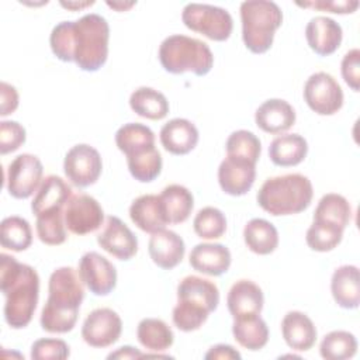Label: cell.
Listing matches in <instances>:
<instances>
[{
	"label": "cell",
	"instance_id": "cell-1",
	"mask_svg": "<svg viewBox=\"0 0 360 360\" xmlns=\"http://www.w3.org/2000/svg\"><path fill=\"white\" fill-rule=\"evenodd\" d=\"M110 25L96 13L76 21H60L52 28L49 45L62 62H75L84 72H97L108 58Z\"/></svg>",
	"mask_w": 360,
	"mask_h": 360
},
{
	"label": "cell",
	"instance_id": "cell-2",
	"mask_svg": "<svg viewBox=\"0 0 360 360\" xmlns=\"http://www.w3.org/2000/svg\"><path fill=\"white\" fill-rule=\"evenodd\" d=\"M0 288L6 297L4 319L13 329L25 328L37 309L39 298V276L34 267L0 255Z\"/></svg>",
	"mask_w": 360,
	"mask_h": 360
},
{
	"label": "cell",
	"instance_id": "cell-3",
	"mask_svg": "<svg viewBox=\"0 0 360 360\" xmlns=\"http://www.w3.org/2000/svg\"><path fill=\"white\" fill-rule=\"evenodd\" d=\"M84 298V284L79 270L63 266L52 271L48 283V300L41 311L39 323L45 332H70Z\"/></svg>",
	"mask_w": 360,
	"mask_h": 360
},
{
	"label": "cell",
	"instance_id": "cell-4",
	"mask_svg": "<svg viewBox=\"0 0 360 360\" xmlns=\"http://www.w3.org/2000/svg\"><path fill=\"white\" fill-rule=\"evenodd\" d=\"M311 180L300 173L267 179L257 191V204L271 215H292L307 210L312 201Z\"/></svg>",
	"mask_w": 360,
	"mask_h": 360
},
{
	"label": "cell",
	"instance_id": "cell-5",
	"mask_svg": "<svg viewBox=\"0 0 360 360\" xmlns=\"http://www.w3.org/2000/svg\"><path fill=\"white\" fill-rule=\"evenodd\" d=\"M159 60L169 73L181 75L191 72L197 76H204L212 69L214 55L201 39L174 34L162 41Z\"/></svg>",
	"mask_w": 360,
	"mask_h": 360
},
{
	"label": "cell",
	"instance_id": "cell-6",
	"mask_svg": "<svg viewBox=\"0 0 360 360\" xmlns=\"http://www.w3.org/2000/svg\"><path fill=\"white\" fill-rule=\"evenodd\" d=\"M240 21L245 46L253 53H264L283 22V11L274 1L248 0L240 4Z\"/></svg>",
	"mask_w": 360,
	"mask_h": 360
},
{
	"label": "cell",
	"instance_id": "cell-7",
	"mask_svg": "<svg viewBox=\"0 0 360 360\" xmlns=\"http://www.w3.org/2000/svg\"><path fill=\"white\" fill-rule=\"evenodd\" d=\"M183 24L212 41H226L233 30V20L228 10L204 3H188L181 11Z\"/></svg>",
	"mask_w": 360,
	"mask_h": 360
},
{
	"label": "cell",
	"instance_id": "cell-8",
	"mask_svg": "<svg viewBox=\"0 0 360 360\" xmlns=\"http://www.w3.org/2000/svg\"><path fill=\"white\" fill-rule=\"evenodd\" d=\"M44 166L38 156L22 153L15 156L6 174V187L11 197L25 200L31 197L41 186Z\"/></svg>",
	"mask_w": 360,
	"mask_h": 360
},
{
	"label": "cell",
	"instance_id": "cell-9",
	"mask_svg": "<svg viewBox=\"0 0 360 360\" xmlns=\"http://www.w3.org/2000/svg\"><path fill=\"white\" fill-rule=\"evenodd\" d=\"M304 100L319 115H333L343 105V90L326 72L311 75L304 84Z\"/></svg>",
	"mask_w": 360,
	"mask_h": 360
},
{
	"label": "cell",
	"instance_id": "cell-10",
	"mask_svg": "<svg viewBox=\"0 0 360 360\" xmlns=\"http://www.w3.org/2000/svg\"><path fill=\"white\" fill-rule=\"evenodd\" d=\"M103 170V160L98 150L87 143L72 146L63 160L66 179L76 187L84 188L94 184Z\"/></svg>",
	"mask_w": 360,
	"mask_h": 360
},
{
	"label": "cell",
	"instance_id": "cell-11",
	"mask_svg": "<svg viewBox=\"0 0 360 360\" xmlns=\"http://www.w3.org/2000/svg\"><path fill=\"white\" fill-rule=\"evenodd\" d=\"M104 221V211L98 201L84 193L75 194L65 205V224L75 235L97 231Z\"/></svg>",
	"mask_w": 360,
	"mask_h": 360
},
{
	"label": "cell",
	"instance_id": "cell-12",
	"mask_svg": "<svg viewBox=\"0 0 360 360\" xmlns=\"http://www.w3.org/2000/svg\"><path fill=\"white\" fill-rule=\"evenodd\" d=\"M122 332V321L111 308L91 311L82 326V338L91 347H108L114 345Z\"/></svg>",
	"mask_w": 360,
	"mask_h": 360
},
{
	"label": "cell",
	"instance_id": "cell-13",
	"mask_svg": "<svg viewBox=\"0 0 360 360\" xmlns=\"http://www.w3.org/2000/svg\"><path fill=\"white\" fill-rule=\"evenodd\" d=\"M79 274L94 295H108L117 285L115 266L97 252H87L80 257Z\"/></svg>",
	"mask_w": 360,
	"mask_h": 360
},
{
	"label": "cell",
	"instance_id": "cell-14",
	"mask_svg": "<svg viewBox=\"0 0 360 360\" xmlns=\"http://www.w3.org/2000/svg\"><path fill=\"white\" fill-rule=\"evenodd\" d=\"M97 243L118 260H129L138 252V239L118 217L110 215L104 229L97 235Z\"/></svg>",
	"mask_w": 360,
	"mask_h": 360
},
{
	"label": "cell",
	"instance_id": "cell-15",
	"mask_svg": "<svg viewBox=\"0 0 360 360\" xmlns=\"http://www.w3.org/2000/svg\"><path fill=\"white\" fill-rule=\"evenodd\" d=\"M256 179V165L239 159L226 156L218 167V183L224 193L239 197L246 194Z\"/></svg>",
	"mask_w": 360,
	"mask_h": 360
},
{
	"label": "cell",
	"instance_id": "cell-16",
	"mask_svg": "<svg viewBox=\"0 0 360 360\" xmlns=\"http://www.w3.org/2000/svg\"><path fill=\"white\" fill-rule=\"evenodd\" d=\"M305 38L309 48L319 56L332 55L342 44L343 31L339 22L330 17L318 15L308 21Z\"/></svg>",
	"mask_w": 360,
	"mask_h": 360
},
{
	"label": "cell",
	"instance_id": "cell-17",
	"mask_svg": "<svg viewBox=\"0 0 360 360\" xmlns=\"http://www.w3.org/2000/svg\"><path fill=\"white\" fill-rule=\"evenodd\" d=\"M148 252L152 262L158 267L172 270L183 260L186 245L181 236H179L174 231L162 229L152 233L148 243Z\"/></svg>",
	"mask_w": 360,
	"mask_h": 360
},
{
	"label": "cell",
	"instance_id": "cell-18",
	"mask_svg": "<svg viewBox=\"0 0 360 360\" xmlns=\"http://www.w3.org/2000/svg\"><path fill=\"white\" fill-rule=\"evenodd\" d=\"M198 138L197 127L186 118L170 120L159 132V139L165 150L177 156L191 152L197 146Z\"/></svg>",
	"mask_w": 360,
	"mask_h": 360
},
{
	"label": "cell",
	"instance_id": "cell-19",
	"mask_svg": "<svg viewBox=\"0 0 360 360\" xmlns=\"http://www.w3.org/2000/svg\"><path fill=\"white\" fill-rule=\"evenodd\" d=\"M231 252L222 243H198L188 256L190 266L202 274L221 276L231 266Z\"/></svg>",
	"mask_w": 360,
	"mask_h": 360
},
{
	"label": "cell",
	"instance_id": "cell-20",
	"mask_svg": "<svg viewBox=\"0 0 360 360\" xmlns=\"http://www.w3.org/2000/svg\"><path fill=\"white\" fill-rule=\"evenodd\" d=\"M256 125L267 134H283L295 122L292 105L281 98L266 100L255 112Z\"/></svg>",
	"mask_w": 360,
	"mask_h": 360
},
{
	"label": "cell",
	"instance_id": "cell-21",
	"mask_svg": "<svg viewBox=\"0 0 360 360\" xmlns=\"http://www.w3.org/2000/svg\"><path fill=\"white\" fill-rule=\"evenodd\" d=\"M129 218L141 231L148 233L159 232L169 224L160 197L155 194L135 198L129 207Z\"/></svg>",
	"mask_w": 360,
	"mask_h": 360
},
{
	"label": "cell",
	"instance_id": "cell-22",
	"mask_svg": "<svg viewBox=\"0 0 360 360\" xmlns=\"http://www.w3.org/2000/svg\"><path fill=\"white\" fill-rule=\"evenodd\" d=\"M263 304L264 295L262 288L246 278L233 283L226 295V305L232 318L260 314Z\"/></svg>",
	"mask_w": 360,
	"mask_h": 360
},
{
	"label": "cell",
	"instance_id": "cell-23",
	"mask_svg": "<svg viewBox=\"0 0 360 360\" xmlns=\"http://www.w3.org/2000/svg\"><path fill=\"white\" fill-rule=\"evenodd\" d=\"M177 301L200 307L211 314L219 304V290L207 278L187 276L177 285Z\"/></svg>",
	"mask_w": 360,
	"mask_h": 360
},
{
	"label": "cell",
	"instance_id": "cell-24",
	"mask_svg": "<svg viewBox=\"0 0 360 360\" xmlns=\"http://www.w3.org/2000/svg\"><path fill=\"white\" fill-rule=\"evenodd\" d=\"M281 333L288 347L297 352L309 350L316 342V328L301 311H290L281 321Z\"/></svg>",
	"mask_w": 360,
	"mask_h": 360
},
{
	"label": "cell",
	"instance_id": "cell-25",
	"mask_svg": "<svg viewBox=\"0 0 360 360\" xmlns=\"http://www.w3.org/2000/svg\"><path fill=\"white\" fill-rule=\"evenodd\" d=\"M70 197V186L62 177L51 174L42 180L31 202V210L35 214V217L49 211L63 210Z\"/></svg>",
	"mask_w": 360,
	"mask_h": 360
},
{
	"label": "cell",
	"instance_id": "cell-26",
	"mask_svg": "<svg viewBox=\"0 0 360 360\" xmlns=\"http://www.w3.org/2000/svg\"><path fill=\"white\" fill-rule=\"evenodd\" d=\"M330 292L335 302L345 309H354L360 304V276L353 264L338 267L330 280Z\"/></svg>",
	"mask_w": 360,
	"mask_h": 360
},
{
	"label": "cell",
	"instance_id": "cell-27",
	"mask_svg": "<svg viewBox=\"0 0 360 360\" xmlns=\"http://www.w3.org/2000/svg\"><path fill=\"white\" fill-rule=\"evenodd\" d=\"M308 153V143L300 134H281L269 146L270 160L280 167L300 165Z\"/></svg>",
	"mask_w": 360,
	"mask_h": 360
},
{
	"label": "cell",
	"instance_id": "cell-28",
	"mask_svg": "<svg viewBox=\"0 0 360 360\" xmlns=\"http://www.w3.org/2000/svg\"><path fill=\"white\" fill-rule=\"evenodd\" d=\"M232 333L242 347L252 352L263 349L269 340V328L260 314L233 318Z\"/></svg>",
	"mask_w": 360,
	"mask_h": 360
},
{
	"label": "cell",
	"instance_id": "cell-29",
	"mask_svg": "<svg viewBox=\"0 0 360 360\" xmlns=\"http://www.w3.org/2000/svg\"><path fill=\"white\" fill-rule=\"evenodd\" d=\"M117 148L128 158L155 148L153 131L141 122H128L115 132Z\"/></svg>",
	"mask_w": 360,
	"mask_h": 360
},
{
	"label": "cell",
	"instance_id": "cell-30",
	"mask_svg": "<svg viewBox=\"0 0 360 360\" xmlns=\"http://www.w3.org/2000/svg\"><path fill=\"white\" fill-rule=\"evenodd\" d=\"M243 239L249 250L262 256L273 253L278 246L276 226L263 218H253L245 225Z\"/></svg>",
	"mask_w": 360,
	"mask_h": 360
},
{
	"label": "cell",
	"instance_id": "cell-31",
	"mask_svg": "<svg viewBox=\"0 0 360 360\" xmlns=\"http://www.w3.org/2000/svg\"><path fill=\"white\" fill-rule=\"evenodd\" d=\"M169 224H181L188 219L194 198L191 191L180 184H169L159 194Z\"/></svg>",
	"mask_w": 360,
	"mask_h": 360
},
{
	"label": "cell",
	"instance_id": "cell-32",
	"mask_svg": "<svg viewBox=\"0 0 360 360\" xmlns=\"http://www.w3.org/2000/svg\"><path fill=\"white\" fill-rule=\"evenodd\" d=\"M129 107L139 117L148 120H163L169 112V101L163 93L152 87H138L129 96Z\"/></svg>",
	"mask_w": 360,
	"mask_h": 360
},
{
	"label": "cell",
	"instance_id": "cell-33",
	"mask_svg": "<svg viewBox=\"0 0 360 360\" xmlns=\"http://www.w3.org/2000/svg\"><path fill=\"white\" fill-rule=\"evenodd\" d=\"M138 342L150 352L167 350L173 342L174 335L170 326L158 318H145L136 328Z\"/></svg>",
	"mask_w": 360,
	"mask_h": 360
},
{
	"label": "cell",
	"instance_id": "cell-34",
	"mask_svg": "<svg viewBox=\"0 0 360 360\" xmlns=\"http://www.w3.org/2000/svg\"><path fill=\"white\" fill-rule=\"evenodd\" d=\"M352 219V207L349 201L336 193L325 194L314 212V221H325L345 229Z\"/></svg>",
	"mask_w": 360,
	"mask_h": 360
},
{
	"label": "cell",
	"instance_id": "cell-35",
	"mask_svg": "<svg viewBox=\"0 0 360 360\" xmlns=\"http://www.w3.org/2000/svg\"><path fill=\"white\" fill-rule=\"evenodd\" d=\"M0 243L4 249L13 252L27 250L32 243L30 222L17 215L4 218L0 226Z\"/></svg>",
	"mask_w": 360,
	"mask_h": 360
},
{
	"label": "cell",
	"instance_id": "cell-36",
	"mask_svg": "<svg viewBox=\"0 0 360 360\" xmlns=\"http://www.w3.org/2000/svg\"><path fill=\"white\" fill-rule=\"evenodd\" d=\"M356 352V336L347 330H332L323 336L319 345V353L326 360L352 359Z\"/></svg>",
	"mask_w": 360,
	"mask_h": 360
},
{
	"label": "cell",
	"instance_id": "cell-37",
	"mask_svg": "<svg viewBox=\"0 0 360 360\" xmlns=\"http://www.w3.org/2000/svg\"><path fill=\"white\" fill-rule=\"evenodd\" d=\"M35 229L42 243L49 246L62 245L68 236V228L65 224V208L38 215Z\"/></svg>",
	"mask_w": 360,
	"mask_h": 360
},
{
	"label": "cell",
	"instance_id": "cell-38",
	"mask_svg": "<svg viewBox=\"0 0 360 360\" xmlns=\"http://www.w3.org/2000/svg\"><path fill=\"white\" fill-rule=\"evenodd\" d=\"M225 149L226 156L245 159L256 165L262 153V143L253 132L246 129H238L228 136Z\"/></svg>",
	"mask_w": 360,
	"mask_h": 360
},
{
	"label": "cell",
	"instance_id": "cell-39",
	"mask_svg": "<svg viewBox=\"0 0 360 360\" xmlns=\"http://www.w3.org/2000/svg\"><path fill=\"white\" fill-rule=\"evenodd\" d=\"M343 231L345 229L330 222L314 221L307 231L305 240L315 252H330L342 242Z\"/></svg>",
	"mask_w": 360,
	"mask_h": 360
},
{
	"label": "cell",
	"instance_id": "cell-40",
	"mask_svg": "<svg viewBox=\"0 0 360 360\" xmlns=\"http://www.w3.org/2000/svg\"><path fill=\"white\" fill-rule=\"evenodd\" d=\"M162 155L156 148L127 158L131 176L141 183L153 181L162 172Z\"/></svg>",
	"mask_w": 360,
	"mask_h": 360
},
{
	"label": "cell",
	"instance_id": "cell-41",
	"mask_svg": "<svg viewBox=\"0 0 360 360\" xmlns=\"http://www.w3.org/2000/svg\"><path fill=\"white\" fill-rule=\"evenodd\" d=\"M193 228L201 239H218L226 231V218L221 210L204 207L195 214Z\"/></svg>",
	"mask_w": 360,
	"mask_h": 360
},
{
	"label": "cell",
	"instance_id": "cell-42",
	"mask_svg": "<svg viewBox=\"0 0 360 360\" xmlns=\"http://www.w3.org/2000/svg\"><path fill=\"white\" fill-rule=\"evenodd\" d=\"M208 315L210 312L200 307L177 301L172 312V319L174 326L181 332H193L205 323Z\"/></svg>",
	"mask_w": 360,
	"mask_h": 360
},
{
	"label": "cell",
	"instance_id": "cell-43",
	"mask_svg": "<svg viewBox=\"0 0 360 360\" xmlns=\"http://www.w3.org/2000/svg\"><path fill=\"white\" fill-rule=\"evenodd\" d=\"M70 354L69 346L62 339L44 338L38 339L31 346L32 360H63Z\"/></svg>",
	"mask_w": 360,
	"mask_h": 360
},
{
	"label": "cell",
	"instance_id": "cell-44",
	"mask_svg": "<svg viewBox=\"0 0 360 360\" xmlns=\"http://www.w3.org/2000/svg\"><path fill=\"white\" fill-rule=\"evenodd\" d=\"M25 128L17 121L0 122V153L7 155L17 150L25 142Z\"/></svg>",
	"mask_w": 360,
	"mask_h": 360
},
{
	"label": "cell",
	"instance_id": "cell-45",
	"mask_svg": "<svg viewBox=\"0 0 360 360\" xmlns=\"http://www.w3.org/2000/svg\"><path fill=\"white\" fill-rule=\"evenodd\" d=\"M340 72L346 84L353 91H359L360 90V51L357 48H353L345 53L340 63Z\"/></svg>",
	"mask_w": 360,
	"mask_h": 360
},
{
	"label": "cell",
	"instance_id": "cell-46",
	"mask_svg": "<svg viewBox=\"0 0 360 360\" xmlns=\"http://www.w3.org/2000/svg\"><path fill=\"white\" fill-rule=\"evenodd\" d=\"M300 7H309L319 11H329L336 14H350L354 13L359 7L357 0H316V1H297Z\"/></svg>",
	"mask_w": 360,
	"mask_h": 360
},
{
	"label": "cell",
	"instance_id": "cell-47",
	"mask_svg": "<svg viewBox=\"0 0 360 360\" xmlns=\"http://www.w3.org/2000/svg\"><path fill=\"white\" fill-rule=\"evenodd\" d=\"M1 107H0V115L6 117L8 114H13L18 107V93L14 86L1 82Z\"/></svg>",
	"mask_w": 360,
	"mask_h": 360
},
{
	"label": "cell",
	"instance_id": "cell-48",
	"mask_svg": "<svg viewBox=\"0 0 360 360\" xmlns=\"http://www.w3.org/2000/svg\"><path fill=\"white\" fill-rule=\"evenodd\" d=\"M205 360H240V353L231 345H215L204 356Z\"/></svg>",
	"mask_w": 360,
	"mask_h": 360
},
{
	"label": "cell",
	"instance_id": "cell-49",
	"mask_svg": "<svg viewBox=\"0 0 360 360\" xmlns=\"http://www.w3.org/2000/svg\"><path fill=\"white\" fill-rule=\"evenodd\" d=\"M138 357H143V353H141L132 346H121L115 352L107 356V359H138Z\"/></svg>",
	"mask_w": 360,
	"mask_h": 360
},
{
	"label": "cell",
	"instance_id": "cell-50",
	"mask_svg": "<svg viewBox=\"0 0 360 360\" xmlns=\"http://www.w3.org/2000/svg\"><path fill=\"white\" fill-rule=\"evenodd\" d=\"M94 1H83V3H77V1H60V6L65 7V8H69V10H80V8H84L87 6H93Z\"/></svg>",
	"mask_w": 360,
	"mask_h": 360
},
{
	"label": "cell",
	"instance_id": "cell-51",
	"mask_svg": "<svg viewBox=\"0 0 360 360\" xmlns=\"http://www.w3.org/2000/svg\"><path fill=\"white\" fill-rule=\"evenodd\" d=\"M107 6L117 10V11H125L128 8H131L132 6H135V1H129V3H122V1H107Z\"/></svg>",
	"mask_w": 360,
	"mask_h": 360
}]
</instances>
